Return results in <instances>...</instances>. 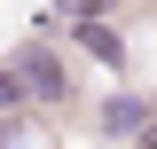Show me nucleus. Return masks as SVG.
I'll list each match as a JSON object with an SVG mask.
<instances>
[{
    "label": "nucleus",
    "instance_id": "nucleus-1",
    "mask_svg": "<svg viewBox=\"0 0 157 149\" xmlns=\"http://www.w3.org/2000/svg\"><path fill=\"white\" fill-rule=\"evenodd\" d=\"M16 71H24V86H32V102H63V94H71L55 47H16Z\"/></svg>",
    "mask_w": 157,
    "mask_h": 149
},
{
    "label": "nucleus",
    "instance_id": "nucleus-2",
    "mask_svg": "<svg viewBox=\"0 0 157 149\" xmlns=\"http://www.w3.org/2000/svg\"><path fill=\"white\" fill-rule=\"evenodd\" d=\"M141 126H149V102H141V94H102V133L134 141Z\"/></svg>",
    "mask_w": 157,
    "mask_h": 149
},
{
    "label": "nucleus",
    "instance_id": "nucleus-3",
    "mask_svg": "<svg viewBox=\"0 0 157 149\" xmlns=\"http://www.w3.org/2000/svg\"><path fill=\"white\" fill-rule=\"evenodd\" d=\"M78 47H86L94 63H118V55H126V39H118V24H94V16H78Z\"/></svg>",
    "mask_w": 157,
    "mask_h": 149
},
{
    "label": "nucleus",
    "instance_id": "nucleus-4",
    "mask_svg": "<svg viewBox=\"0 0 157 149\" xmlns=\"http://www.w3.org/2000/svg\"><path fill=\"white\" fill-rule=\"evenodd\" d=\"M16 110H32V86H24V71L8 63V71H0V118H16Z\"/></svg>",
    "mask_w": 157,
    "mask_h": 149
},
{
    "label": "nucleus",
    "instance_id": "nucleus-5",
    "mask_svg": "<svg viewBox=\"0 0 157 149\" xmlns=\"http://www.w3.org/2000/svg\"><path fill=\"white\" fill-rule=\"evenodd\" d=\"M134 149H157V118H149V126H141V133H134Z\"/></svg>",
    "mask_w": 157,
    "mask_h": 149
}]
</instances>
